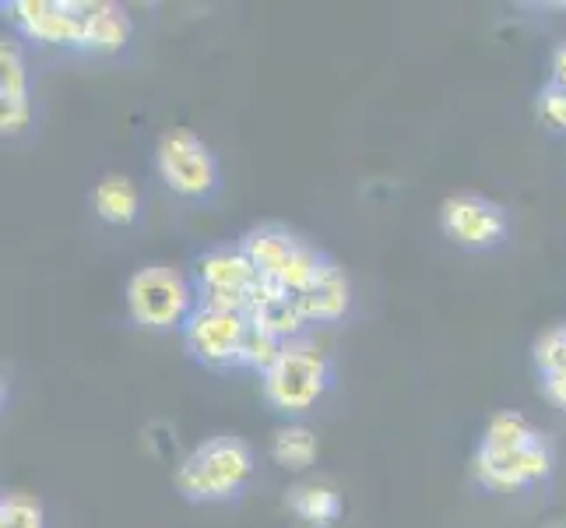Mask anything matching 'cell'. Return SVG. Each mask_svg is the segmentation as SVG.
Instances as JSON below:
<instances>
[{"instance_id": "cell-6", "label": "cell", "mask_w": 566, "mask_h": 528, "mask_svg": "<svg viewBox=\"0 0 566 528\" xmlns=\"http://www.w3.org/2000/svg\"><path fill=\"white\" fill-rule=\"evenodd\" d=\"M155 173L159 180L187 201H201L219 187V159L190 127L166 131L155 145Z\"/></svg>"}, {"instance_id": "cell-24", "label": "cell", "mask_w": 566, "mask_h": 528, "mask_svg": "<svg viewBox=\"0 0 566 528\" xmlns=\"http://www.w3.org/2000/svg\"><path fill=\"white\" fill-rule=\"evenodd\" d=\"M549 528H563V525H549Z\"/></svg>"}, {"instance_id": "cell-5", "label": "cell", "mask_w": 566, "mask_h": 528, "mask_svg": "<svg viewBox=\"0 0 566 528\" xmlns=\"http://www.w3.org/2000/svg\"><path fill=\"white\" fill-rule=\"evenodd\" d=\"M92 0H8V25L39 46L85 50Z\"/></svg>"}, {"instance_id": "cell-10", "label": "cell", "mask_w": 566, "mask_h": 528, "mask_svg": "<svg viewBox=\"0 0 566 528\" xmlns=\"http://www.w3.org/2000/svg\"><path fill=\"white\" fill-rule=\"evenodd\" d=\"M32 121L29 103V68L22 43L14 35L0 39V131L4 138H18Z\"/></svg>"}, {"instance_id": "cell-22", "label": "cell", "mask_w": 566, "mask_h": 528, "mask_svg": "<svg viewBox=\"0 0 566 528\" xmlns=\"http://www.w3.org/2000/svg\"><path fill=\"white\" fill-rule=\"evenodd\" d=\"M538 116L549 127H556V131H566V89H559V85H545L542 92H538Z\"/></svg>"}, {"instance_id": "cell-12", "label": "cell", "mask_w": 566, "mask_h": 528, "mask_svg": "<svg viewBox=\"0 0 566 528\" xmlns=\"http://www.w3.org/2000/svg\"><path fill=\"white\" fill-rule=\"evenodd\" d=\"M247 321L253 328L268 331V335H275L279 342H296L306 335V321L300 314V303L292 292H285L279 282H268L261 279L258 292H253V303L247 310Z\"/></svg>"}, {"instance_id": "cell-18", "label": "cell", "mask_w": 566, "mask_h": 528, "mask_svg": "<svg viewBox=\"0 0 566 528\" xmlns=\"http://www.w3.org/2000/svg\"><path fill=\"white\" fill-rule=\"evenodd\" d=\"M538 434H542V429H535L521 413H514V408H503V413H496L490 423H485V434H482L479 444H485V447H517V444L535 441Z\"/></svg>"}, {"instance_id": "cell-16", "label": "cell", "mask_w": 566, "mask_h": 528, "mask_svg": "<svg viewBox=\"0 0 566 528\" xmlns=\"http://www.w3.org/2000/svg\"><path fill=\"white\" fill-rule=\"evenodd\" d=\"M134 35V22L127 8L113 4V0H92V14H88V43L85 50L88 53H99V56H109V53H120Z\"/></svg>"}, {"instance_id": "cell-7", "label": "cell", "mask_w": 566, "mask_h": 528, "mask_svg": "<svg viewBox=\"0 0 566 528\" xmlns=\"http://www.w3.org/2000/svg\"><path fill=\"white\" fill-rule=\"evenodd\" d=\"M472 476L490 494H514V490H528V486H542L553 476V444L545 434L517 447L479 444V452L472 458Z\"/></svg>"}, {"instance_id": "cell-9", "label": "cell", "mask_w": 566, "mask_h": 528, "mask_svg": "<svg viewBox=\"0 0 566 528\" xmlns=\"http://www.w3.org/2000/svg\"><path fill=\"white\" fill-rule=\"evenodd\" d=\"M506 229V208L482 194H451L440 205V232L461 250H493L503 244Z\"/></svg>"}, {"instance_id": "cell-1", "label": "cell", "mask_w": 566, "mask_h": 528, "mask_svg": "<svg viewBox=\"0 0 566 528\" xmlns=\"http://www.w3.org/2000/svg\"><path fill=\"white\" fill-rule=\"evenodd\" d=\"M253 447L243 437H208L177 465V494L190 504H226L237 500L253 479Z\"/></svg>"}, {"instance_id": "cell-17", "label": "cell", "mask_w": 566, "mask_h": 528, "mask_svg": "<svg viewBox=\"0 0 566 528\" xmlns=\"http://www.w3.org/2000/svg\"><path fill=\"white\" fill-rule=\"evenodd\" d=\"M317 455H321L317 434L303 423H285L271 434V462L285 468V473H306L317 462Z\"/></svg>"}, {"instance_id": "cell-3", "label": "cell", "mask_w": 566, "mask_h": 528, "mask_svg": "<svg viewBox=\"0 0 566 528\" xmlns=\"http://www.w3.org/2000/svg\"><path fill=\"white\" fill-rule=\"evenodd\" d=\"M127 318L148 331H180L198 310V289L184 271L169 265H145L127 279L124 289Z\"/></svg>"}, {"instance_id": "cell-19", "label": "cell", "mask_w": 566, "mask_h": 528, "mask_svg": "<svg viewBox=\"0 0 566 528\" xmlns=\"http://www.w3.org/2000/svg\"><path fill=\"white\" fill-rule=\"evenodd\" d=\"M285 342H279L275 335H268L261 328H247V339H243V349H240V370H253V374H268L271 366L279 363Z\"/></svg>"}, {"instance_id": "cell-2", "label": "cell", "mask_w": 566, "mask_h": 528, "mask_svg": "<svg viewBox=\"0 0 566 528\" xmlns=\"http://www.w3.org/2000/svg\"><path fill=\"white\" fill-rule=\"evenodd\" d=\"M331 384H335V363L327 352L314 342L296 339L285 342L279 363L261 377V395L275 413L303 416L327 395Z\"/></svg>"}, {"instance_id": "cell-13", "label": "cell", "mask_w": 566, "mask_h": 528, "mask_svg": "<svg viewBox=\"0 0 566 528\" xmlns=\"http://www.w3.org/2000/svg\"><path fill=\"white\" fill-rule=\"evenodd\" d=\"M300 314L306 324H335L348 314L353 307V286H348L345 268H338L331 261L321 276L310 282L303 292H296Z\"/></svg>"}, {"instance_id": "cell-11", "label": "cell", "mask_w": 566, "mask_h": 528, "mask_svg": "<svg viewBox=\"0 0 566 528\" xmlns=\"http://www.w3.org/2000/svg\"><path fill=\"white\" fill-rule=\"evenodd\" d=\"M237 244L243 247L250 265L261 271V279L279 282L289 271V265L296 261V253L303 250L306 240L300 237V232H292L289 226H282V222H261V226L247 229Z\"/></svg>"}, {"instance_id": "cell-20", "label": "cell", "mask_w": 566, "mask_h": 528, "mask_svg": "<svg viewBox=\"0 0 566 528\" xmlns=\"http://www.w3.org/2000/svg\"><path fill=\"white\" fill-rule=\"evenodd\" d=\"M0 528H46V507L32 494L0 497Z\"/></svg>"}, {"instance_id": "cell-15", "label": "cell", "mask_w": 566, "mask_h": 528, "mask_svg": "<svg viewBox=\"0 0 566 528\" xmlns=\"http://www.w3.org/2000/svg\"><path fill=\"white\" fill-rule=\"evenodd\" d=\"M285 504H289V511L300 521H306L310 528H331L342 518V494L324 479L296 483L285 494Z\"/></svg>"}, {"instance_id": "cell-23", "label": "cell", "mask_w": 566, "mask_h": 528, "mask_svg": "<svg viewBox=\"0 0 566 528\" xmlns=\"http://www.w3.org/2000/svg\"><path fill=\"white\" fill-rule=\"evenodd\" d=\"M542 398L566 413V370H559V374H549V377H542Z\"/></svg>"}, {"instance_id": "cell-8", "label": "cell", "mask_w": 566, "mask_h": 528, "mask_svg": "<svg viewBox=\"0 0 566 528\" xmlns=\"http://www.w3.org/2000/svg\"><path fill=\"white\" fill-rule=\"evenodd\" d=\"M247 314H222V310L198 307L180 328L184 349L193 363L208 370H240V349L247 339Z\"/></svg>"}, {"instance_id": "cell-14", "label": "cell", "mask_w": 566, "mask_h": 528, "mask_svg": "<svg viewBox=\"0 0 566 528\" xmlns=\"http://www.w3.org/2000/svg\"><path fill=\"white\" fill-rule=\"evenodd\" d=\"M92 208L106 226H134L142 215L138 184L124 173H106L92 190Z\"/></svg>"}, {"instance_id": "cell-4", "label": "cell", "mask_w": 566, "mask_h": 528, "mask_svg": "<svg viewBox=\"0 0 566 528\" xmlns=\"http://www.w3.org/2000/svg\"><path fill=\"white\" fill-rule=\"evenodd\" d=\"M258 286H261V271L250 265L240 244H219L193 261L198 307L222 310V314H247Z\"/></svg>"}, {"instance_id": "cell-21", "label": "cell", "mask_w": 566, "mask_h": 528, "mask_svg": "<svg viewBox=\"0 0 566 528\" xmlns=\"http://www.w3.org/2000/svg\"><path fill=\"white\" fill-rule=\"evenodd\" d=\"M532 360H535L538 377H549V374L566 370V324H553V328L542 331V335L535 339Z\"/></svg>"}]
</instances>
